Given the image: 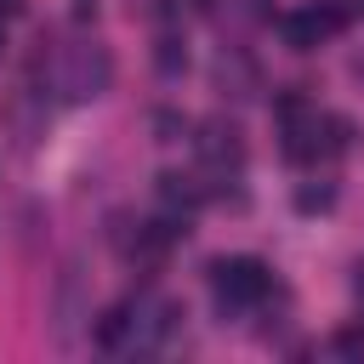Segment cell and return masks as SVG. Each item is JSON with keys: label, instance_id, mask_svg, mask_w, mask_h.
<instances>
[{"label": "cell", "instance_id": "1", "mask_svg": "<svg viewBox=\"0 0 364 364\" xmlns=\"http://www.w3.org/2000/svg\"><path fill=\"white\" fill-rule=\"evenodd\" d=\"M210 290H216L222 307H256V301H267L273 273H267L262 256H216L210 262Z\"/></svg>", "mask_w": 364, "mask_h": 364}, {"label": "cell", "instance_id": "2", "mask_svg": "<svg viewBox=\"0 0 364 364\" xmlns=\"http://www.w3.org/2000/svg\"><path fill=\"white\" fill-rule=\"evenodd\" d=\"M108 80H114V63H108V51H102V46H68V51H63V68H57L63 97H74V102L102 97V91H108Z\"/></svg>", "mask_w": 364, "mask_h": 364}, {"label": "cell", "instance_id": "3", "mask_svg": "<svg viewBox=\"0 0 364 364\" xmlns=\"http://www.w3.org/2000/svg\"><path fill=\"white\" fill-rule=\"evenodd\" d=\"M193 142H199V159H205V171H210V176H222V182H228V171H233V176L245 171V136H239V125H233V119H205Z\"/></svg>", "mask_w": 364, "mask_h": 364}, {"label": "cell", "instance_id": "4", "mask_svg": "<svg viewBox=\"0 0 364 364\" xmlns=\"http://www.w3.org/2000/svg\"><path fill=\"white\" fill-rule=\"evenodd\" d=\"M154 193H159V205H165L171 216H182V222H188V216H193V210L210 199V188H205L199 176H182V171H165Z\"/></svg>", "mask_w": 364, "mask_h": 364}, {"label": "cell", "instance_id": "5", "mask_svg": "<svg viewBox=\"0 0 364 364\" xmlns=\"http://www.w3.org/2000/svg\"><path fill=\"white\" fill-rule=\"evenodd\" d=\"M279 34H284V46H290V51H313L318 40H330V34L318 28L313 6H301V11H284V17H279Z\"/></svg>", "mask_w": 364, "mask_h": 364}, {"label": "cell", "instance_id": "6", "mask_svg": "<svg viewBox=\"0 0 364 364\" xmlns=\"http://www.w3.org/2000/svg\"><path fill=\"white\" fill-rule=\"evenodd\" d=\"M216 85L233 91V97H250V91H256V63H250L245 51H222V57H216Z\"/></svg>", "mask_w": 364, "mask_h": 364}, {"label": "cell", "instance_id": "7", "mask_svg": "<svg viewBox=\"0 0 364 364\" xmlns=\"http://www.w3.org/2000/svg\"><path fill=\"white\" fill-rule=\"evenodd\" d=\"M154 68H159L165 80H176V74L188 68V46H182L176 34H159V46H154Z\"/></svg>", "mask_w": 364, "mask_h": 364}, {"label": "cell", "instance_id": "8", "mask_svg": "<svg viewBox=\"0 0 364 364\" xmlns=\"http://www.w3.org/2000/svg\"><path fill=\"white\" fill-rule=\"evenodd\" d=\"M125 330H131V307H108V313L97 318V347H119Z\"/></svg>", "mask_w": 364, "mask_h": 364}, {"label": "cell", "instance_id": "9", "mask_svg": "<svg viewBox=\"0 0 364 364\" xmlns=\"http://www.w3.org/2000/svg\"><path fill=\"white\" fill-rule=\"evenodd\" d=\"M330 205H336V188H330V182H307V188H296V210L313 216V210H330Z\"/></svg>", "mask_w": 364, "mask_h": 364}, {"label": "cell", "instance_id": "10", "mask_svg": "<svg viewBox=\"0 0 364 364\" xmlns=\"http://www.w3.org/2000/svg\"><path fill=\"white\" fill-rule=\"evenodd\" d=\"M313 17H318V28H324V34H341V28L353 23V11H347L341 0H318V6H313Z\"/></svg>", "mask_w": 364, "mask_h": 364}, {"label": "cell", "instance_id": "11", "mask_svg": "<svg viewBox=\"0 0 364 364\" xmlns=\"http://www.w3.org/2000/svg\"><path fill=\"white\" fill-rule=\"evenodd\" d=\"M330 353H336V358H364V324L336 330V336H330Z\"/></svg>", "mask_w": 364, "mask_h": 364}, {"label": "cell", "instance_id": "12", "mask_svg": "<svg viewBox=\"0 0 364 364\" xmlns=\"http://www.w3.org/2000/svg\"><path fill=\"white\" fill-rule=\"evenodd\" d=\"M154 131H159V142H182V136H188L193 125H188L182 114H171V108H159V114H154Z\"/></svg>", "mask_w": 364, "mask_h": 364}, {"label": "cell", "instance_id": "13", "mask_svg": "<svg viewBox=\"0 0 364 364\" xmlns=\"http://www.w3.org/2000/svg\"><path fill=\"white\" fill-rule=\"evenodd\" d=\"M353 290H358V301H364V262H353Z\"/></svg>", "mask_w": 364, "mask_h": 364}, {"label": "cell", "instance_id": "14", "mask_svg": "<svg viewBox=\"0 0 364 364\" xmlns=\"http://www.w3.org/2000/svg\"><path fill=\"white\" fill-rule=\"evenodd\" d=\"M0 46H6V34H0Z\"/></svg>", "mask_w": 364, "mask_h": 364}]
</instances>
